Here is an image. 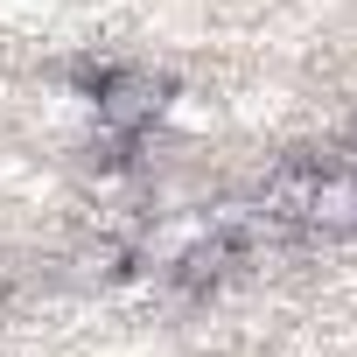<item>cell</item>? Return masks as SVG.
Returning <instances> with one entry per match:
<instances>
[{
    "label": "cell",
    "instance_id": "cell-1",
    "mask_svg": "<svg viewBox=\"0 0 357 357\" xmlns=\"http://www.w3.org/2000/svg\"><path fill=\"white\" fill-rule=\"evenodd\" d=\"M287 204H294V218L308 225V231H322V238H350L357 231V168H301V175H287Z\"/></svg>",
    "mask_w": 357,
    "mask_h": 357
},
{
    "label": "cell",
    "instance_id": "cell-2",
    "mask_svg": "<svg viewBox=\"0 0 357 357\" xmlns=\"http://www.w3.org/2000/svg\"><path fill=\"white\" fill-rule=\"evenodd\" d=\"M91 105H98V126H105V133L133 140L140 126H154V119L168 112V84H161L154 70H105Z\"/></svg>",
    "mask_w": 357,
    "mask_h": 357
}]
</instances>
